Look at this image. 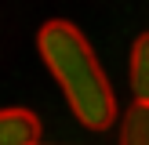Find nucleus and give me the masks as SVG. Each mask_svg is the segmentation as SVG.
<instances>
[{
  "label": "nucleus",
  "mask_w": 149,
  "mask_h": 145,
  "mask_svg": "<svg viewBox=\"0 0 149 145\" xmlns=\"http://www.w3.org/2000/svg\"><path fill=\"white\" fill-rule=\"evenodd\" d=\"M36 51H40L47 72L55 76V84L62 87L69 113L87 130H106L116 120V94L87 36L73 22L51 18L36 33Z\"/></svg>",
  "instance_id": "1"
},
{
  "label": "nucleus",
  "mask_w": 149,
  "mask_h": 145,
  "mask_svg": "<svg viewBox=\"0 0 149 145\" xmlns=\"http://www.w3.org/2000/svg\"><path fill=\"white\" fill-rule=\"evenodd\" d=\"M0 145H40V120L29 109H0Z\"/></svg>",
  "instance_id": "2"
},
{
  "label": "nucleus",
  "mask_w": 149,
  "mask_h": 145,
  "mask_svg": "<svg viewBox=\"0 0 149 145\" xmlns=\"http://www.w3.org/2000/svg\"><path fill=\"white\" fill-rule=\"evenodd\" d=\"M120 145H149V102H131L120 116Z\"/></svg>",
  "instance_id": "3"
},
{
  "label": "nucleus",
  "mask_w": 149,
  "mask_h": 145,
  "mask_svg": "<svg viewBox=\"0 0 149 145\" xmlns=\"http://www.w3.org/2000/svg\"><path fill=\"white\" fill-rule=\"evenodd\" d=\"M131 91L138 102H149V33L131 44Z\"/></svg>",
  "instance_id": "4"
}]
</instances>
